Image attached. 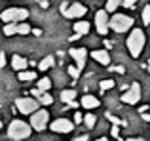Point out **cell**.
Wrapping results in <instances>:
<instances>
[{
    "instance_id": "obj_31",
    "label": "cell",
    "mask_w": 150,
    "mask_h": 141,
    "mask_svg": "<svg viewBox=\"0 0 150 141\" xmlns=\"http://www.w3.org/2000/svg\"><path fill=\"white\" fill-rule=\"evenodd\" d=\"M106 118H108V120H110V122H112V124H116V126H120V118H116V116H112V115H110V113H108V115H106Z\"/></svg>"
},
{
    "instance_id": "obj_10",
    "label": "cell",
    "mask_w": 150,
    "mask_h": 141,
    "mask_svg": "<svg viewBox=\"0 0 150 141\" xmlns=\"http://www.w3.org/2000/svg\"><path fill=\"white\" fill-rule=\"evenodd\" d=\"M108 11L106 10H99L95 14V29L97 33L101 34V36H105L106 33H108Z\"/></svg>"
},
{
    "instance_id": "obj_1",
    "label": "cell",
    "mask_w": 150,
    "mask_h": 141,
    "mask_svg": "<svg viewBox=\"0 0 150 141\" xmlns=\"http://www.w3.org/2000/svg\"><path fill=\"white\" fill-rule=\"evenodd\" d=\"M30 134H33V126L27 124L25 120L15 118L8 124V137L11 141H23V139L30 137Z\"/></svg>"
},
{
    "instance_id": "obj_17",
    "label": "cell",
    "mask_w": 150,
    "mask_h": 141,
    "mask_svg": "<svg viewBox=\"0 0 150 141\" xmlns=\"http://www.w3.org/2000/svg\"><path fill=\"white\" fill-rule=\"evenodd\" d=\"M59 97H61L63 103H72V101L76 99V90H63Z\"/></svg>"
},
{
    "instance_id": "obj_41",
    "label": "cell",
    "mask_w": 150,
    "mask_h": 141,
    "mask_svg": "<svg viewBox=\"0 0 150 141\" xmlns=\"http://www.w3.org/2000/svg\"><path fill=\"white\" fill-rule=\"evenodd\" d=\"M95 141H108L106 137H99V139H95Z\"/></svg>"
},
{
    "instance_id": "obj_36",
    "label": "cell",
    "mask_w": 150,
    "mask_h": 141,
    "mask_svg": "<svg viewBox=\"0 0 150 141\" xmlns=\"http://www.w3.org/2000/svg\"><path fill=\"white\" fill-rule=\"evenodd\" d=\"M33 34H34V36H40L42 31H40V29H33Z\"/></svg>"
},
{
    "instance_id": "obj_11",
    "label": "cell",
    "mask_w": 150,
    "mask_h": 141,
    "mask_svg": "<svg viewBox=\"0 0 150 141\" xmlns=\"http://www.w3.org/2000/svg\"><path fill=\"white\" fill-rule=\"evenodd\" d=\"M86 14H88V8H86L84 4H80V2H72L65 11H63V15H65V17H70V19H80V17H84Z\"/></svg>"
},
{
    "instance_id": "obj_13",
    "label": "cell",
    "mask_w": 150,
    "mask_h": 141,
    "mask_svg": "<svg viewBox=\"0 0 150 141\" xmlns=\"http://www.w3.org/2000/svg\"><path fill=\"white\" fill-rule=\"evenodd\" d=\"M29 67V61L23 56H11V69L13 70H27Z\"/></svg>"
},
{
    "instance_id": "obj_18",
    "label": "cell",
    "mask_w": 150,
    "mask_h": 141,
    "mask_svg": "<svg viewBox=\"0 0 150 141\" xmlns=\"http://www.w3.org/2000/svg\"><path fill=\"white\" fill-rule=\"evenodd\" d=\"M53 63H55V57L53 56H46L44 59L38 63V70H48L50 67H53Z\"/></svg>"
},
{
    "instance_id": "obj_32",
    "label": "cell",
    "mask_w": 150,
    "mask_h": 141,
    "mask_svg": "<svg viewBox=\"0 0 150 141\" xmlns=\"http://www.w3.org/2000/svg\"><path fill=\"white\" fill-rule=\"evenodd\" d=\"M110 70H116L118 74H124V73H125V67H124V65H118V67H112Z\"/></svg>"
},
{
    "instance_id": "obj_42",
    "label": "cell",
    "mask_w": 150,
    "mask_h": 141,
    "mask_svg": "<svg viewBox=\"0 0 150 141\" xmlns=\"http://www.w3.org/2000/svg\"><path fill=\"white\" fill-rule=\"evenodd\" d=\"M148 73H150V61H148Z\"/></svg>"
},
{
    "instance_id": "obj_38",
    "label": "cell",
    "mask_w": 150,
    "mask_h": 141,
    "mask_svg": "<svg viewBox=\"0 0 150 141\" xmlns=\"http://www.w3.org/2000/svg\"><path fill=\"white\" fill-rule=\"evenodd\" d=\"M143 120H146V122H150V115H148V113H143Z\"/></svg>"
},
{
    "instance_id": "obj_27",
    "label": "cell",
    "mask_w": 150,
    "mask_h": 141,
    "mask_svg": "<svg viewBox=\"0 0 150 141\" xmlns=\"http://www.w3.org/2000/svg\"><path fill=\"white\" fill-rule=\"evenodd\" d=\"M67 70H69V74L72 78H78V76H80V69H78L76 65H69V69H67Z\"/></svg>"
},
{
    "instance_id": "obj_29",
    "label": "cell",
    "mask_w": 150,
    "mask_h": 141,
    "mask_svg": "<svg viewBox=\"0 0 150 141\" xmlns=\"http://www.w3.org/2000/svg\"><path fill=\"white\" fill-rule=\"evenodd\" d=\"M110 134H112V137H120V130H118V126L116 124H112V130H110Z\"/></svg>"
},
{
    "instance_id": "obj_33",
    "label": "cell",
    "mask_w": 150,
    "mask_h": 141,
    "mask_svg": "<svg viewBox=\"0 0 150 141\" xmlns=\"http://www.w3.org/2000/svg\"><path fill=\"white\" fill-rule=\"evenodd\" d=\"M30 95H33V97H34V99H38V97H40V95H42V92H40V90H38V88H34V90H33V92H30Z\"/></svg>"
},
{
    "instance_id": "obj_5",
    "label": "cell",
    "mask_w": 150,
    "mask_h": 141,
    "mask_svg": "<svg viewBox=\"0 0 150 141\" xmlns=\"http://www.w3.org/2000/svg\"><path fill=\"white\" fill-rule=\"evenodd\" d=\"M30 126H33L34 132H44L46 128L50 126V113L46 109H38L36 113L30 115Z\"/></svg>"
},
{
    "instance_id": "obj_20",
    "label": "cell",
    "mask_w": 150,
    "mask_h": 141,
    "mask_svg": "<svg viewBox=\"0 0 150 141\" xmlns=\"http://www.w3.org/2000/svg\"><path fill=\"white\" fill-rule=\"evenodd\" d=\"M122 2H124V0H108L106 6H105V10L108 11V14H116V10L122 6Z\"/></svg>"
},
{
    "instance_id": "obj_30",
    "label": "cell",
    "mask_w": 150,
    "mask_h": 141,
    "mask_svg": "<svg viewBox=\"0 0 150 141\" xmlns=\"http://www.w3.org/2000/svg\"><path fill=\"white\" fill-rule=\"evenodd\" d=\"M137 4V0H124V2H122V6L124 8H133Z\"/></svg>"
},
{
    "instance_id": "obj_16",
    "label": "cell",
    "mask_w": 150,
    "mask_h": 141,
    "mask_svg": "<svg viewBox=\"0 0 150 141\" xmlns=\"http://www.w3.org/2000/svg\"><path fill=\"white\" fill-rule=\"evenodd\" d=\"M36 88L40 90L42 93H46V92H50V88H51V78L50 76H42L40 80L36 82Z\"/></svg>"
},
{
    "instance_id": "obj_21",
    "label": "cell",
    "mask_w": 150,
    "mask_h": 141,
    "mask_svg": "<svg viewBox=\"0 0 150 141\" xmlns=\"http://www.w3.org/2000/svg\"><path fill=\"white\" fill-rule=\"evenodd\" d=\"M2 31L6 36H13V34H17V23H6Z\"/></svg>"
},
{
    "instance_id": "obj_37",
    "label": "cell",
    "mask_w": 150,
    "mask_h": 141,
    "mask_svg": "<svg viewBox=\"0 0 150 141\" xmlns=\"http://www.w3.org/2000/svg\"><path fill=\"white\" fill-rule=\"evenodd\" d=\"M125 141H146V139H143V137H129V139H125Z\"/></svg>"
},
{
    "instance_id": "obj_7",
    "label": "cell",
    "mask_w": 150,
    "mask_h": 141,
    "mask_svg": "<svg viewBox=\"0 0 150 141\" xmlns=\"http://www.w3.org/2000/svg\"><path fill=\"white\" fill-rule=\"evenodd\" d=\"M122 101L127 105H135L141 101V86L137 84V82H133V84H129V88L125 90V93L122 95Z\"/></svg>"
},
{
    "instance_id": "obj_23",
    "label": "cell",
    "mask_w": 150,
    "mask_h": 141,
    "mask_svg": "<svg viewBox=\"0 0 150 141\" xmlns=\"http://www.w3.org/2000/svg\"><path fill=\"white\" fill-rule=\"evenodd\" d=\"M84 124L88 126V130H91L93 126L97 124V116L91 115V113H88V115H84Z\"/></svg>"
},
{
    "instance_id": "obj_4",
    "label": "cell",
    "mask_w": 150,
    "mask_h": 141,
    "mask_svg": "<svg viewBox=\"0 0 150 141\" xmlns=\"http://www.w3.org/2000/svg\"><path fill=\"white\" fill-rule=\"evenodd\" d=\"M29 17V10L27 8H6L0 14V19L4 23H23Z\"/></svg>"
},
{
    "instance_id": "obj_28",
    "label": "cell",
    "mask_w": 150,
    "mask_h": 141,
    "mask_svg": "<svg viewBox=\"0 0 150 141\" xmlns=\"http://www.w3.org/2000/svg\"><path fill=\"white\" fill-rule=\"evenodd\" d=\"M74 124H82L84 122V115L82 113H74V120H72Z\"/></svg>"
},
{
    "instance_id": "obj_6",
    "label": "cell",
    "mask_w": 150,
    "mask_h": 141,
    "mask_svg": "<svg viewBox=\"0 0 150 141\" xmlns=\"http://www.w3.org/2000/svg\"><path fill=\"white\" fill-rule=\"evenodd\" d=\"M15 107H17V111L21 113V115L30 116L33 113H36L38 109H40V103H38V99H34V97H17V99H15Z\"/></svg>"
},
{
    "instance_id": "obj_8",
    "label": "cell",
    "mask_w": 150,
    "mask_h": 141,
    "mask_svg": "<svg viewBox=\"0 0 150 141\" xmlns=\"http://www.w3.org/2000/svg\"><path fill=\"white\" fill-rule=\"evenodd\" d=\"M50 130L55 134H70L74 130V122L69 118H57L50 124Z\"/></svg>"
},
{
    "instance_id": "obj_34",
    "label": "cell",
    "mask_w": 150,
    "mask_h": 141,
    "mask_svg": "<svg viewBox=\"0 0 150 141\" xmlns=\"http://www.w3.org/2000/svg\"><path fill=\"white\" fill-rule=\"evenodd\" d=\"M6 65V53H0V67Z\"/></svg>"
},
{
    "instance_id": "obj_12",
    "label": "cell",
    "mask_w": 150,
    "mask_h": 141,
    "mask_svg": "<svg viewBox=\"0 0 150 141\" xmlns=\"http://www.w3.org/2000/svg\"><path fill=\"white\" fill-rule=\"evenodd\" d=\"M89 56H91L97 63H101L103 67H108V65H110V53L106 52V50H93Z\"/></svg>"
},
{
    "instance_id": "obj_19",
    "label": "cell",
    "mask_w": 150,
    "mask_h": 141,
    "mask_svg": "<svg viewBox=\"0 0 150 141\" xmlns=\"http://www.w3.org/2000/svg\"><path fill=\"white\" fill-rule=\"evenodd\" d=\"M17 78L21 82H30V80H34V78H36V73H34V70H19V73H17Z\"/></svg>"
},
{
    "instance_id": "obj_40",
    "label": "cell",
    "mask_w": 150,
    "mask_h": 141,
    "mask_svg": "<svg viewBox=\"0 0 150 141\" xmlns=\"http://www.w3.org/2000/svg\"><path fill=\"white\" fill-rule=\"evenodd\" d=\"M40 4H42V8H44V10H46V8H48V6H50V4H48V0H42V2H40Z\"/></svg>"
},
{
    "instance_id": "obj_14",
    "label": "cell",
    "mask_w": 150,
    "mask_h": 141,
    "mask_svg": "<svg viewBox=\"0 0 150 141\" xmlns=\"http://www.w3.org/2000/svg\"><path fill=\"white\" fill-rule=\"evenodd\" d=\"M80 105L84 109H97L101 105V101L97 99L95 95H84V97H82V101H80Z\"/></svg>"
},
{
    "instance_id": "obj_15",
    "label": "cell",
    "mask_w": 150,
    "mask_h": 141,
    "mask_svg": "<svg viewBox=\"0 0 150 141\" xmlns=\"http://www.w3.org/2000/svg\"><path fill=\"white\" fill-rule=\"evenodd\" d=\"M72 29H74V33L76 34H80V36H84V34H89V29H91V25H89L88 21H76L72 25Z\"/></svg>"
},
{
    "instance_id": "obj_25",
    "label": "cell",
    "mask_w": 150,
    "mask_h": 141,
    "mask_svg": "<svg viewBox=\"0 0 150 141\" xmlns=\"http://www.w3.org/2000/svg\"><path fill=\"white\" fill-rule=\"evenodd\" d=\"M99 88H101V92H106V90L114 88V80H110V78H106V80H101Z\"/></svg>"
},
{
    "instance_id": "obj_2",
    "label": "cell",
    "mask_w": 150,
    "mask_h": 141,
    "mask_svg": "<svg viewBox=\"0 0 150 141\" xmlns=\"http://www.w3.org/2000/svg\"><path fill=\"white\" fill-rule=\"evenodd\" d=\"M144 40H146V38H144V33L141 29L129 31V36H127V40H125V44H127V50H129L133 59H137V57L141 56V52H143V48H144Z\"/></svg>"
},
{
    "instance_id": "obj_26",
    "label": "cell",
    "mask_w": 150,
    "mask_h": 141,
    "mask_svg": "<svg viewBox=\"0 0 150 141\" xmlns=\"http://www.w3.org/2000/svg\"><path fill=\"white\" fill-rule=\"evenodd\" d=\"M143 23L150 25V6H144V10H143Z\"/></svg>"
},
{
    "instance_id": "obj_43",
    "label": "cell",
    "mask_w": 150,
    "mask_h": 141,
    "mask_svg": "<svg viewBox=\"0 0 150 141\" xmlns=\"http://www.w3.org/2000/svg\"><path fill=\"white\" fill-rule=\"evenodd\" d=\"M0 130H2V122H0Z\"/></svg>"
},
{
    "instance_id": "obj_24",
    "label": "cell",
    "mask_w": 150,
    "mask_h": 141,
    "mask_svg": "<svg viewBox=\"0 0 150 141\" xmlns=\"http://www.w3.org/2000/svg\"><path fill=\"white\" fill-rule=\"evenodd\" d=\"M38 103H40V105H44V107H48V105H51V103H53V97H51V93H50V92L42 93V95L38 97Z\"/></svg>"
},
{
    "instance_id": "obj_22",
    "label": "cell",
    "mask_w": 150,
    "mask_h": 141,
    "mask_svg": "<svg viewBox=\"0 0 150 141\" xmlns=\"http://www.w3.org/2000/svg\"><path fill=\"white\" fill-rule=\"evenodd\" d=\"M29 33H33V29H30V25H29L27 21L17 23V34H23V36H27Z\"/></svg>"
},
{
    "instance_id": "obj_9",
    "label": "cell",
    "mask_w": 150,
    "mask_h": 141,
    "mask_svg": "<svg viewBox=\"0 0 150 141\" xmlns=\"http://www.w3.org/2000/svg\"><path fill=\"white\" fill-rule=\"evenodd\" d=\"M69 56L74 59V65L82 70V69L86 67V63H88V56H89V53H88V50H86V48H70L69 50Z\"/></svg>"
},
{
    "instance_id": "obj_35",
    "label": "cell",
    "mask_w": 150,
    "mask_h": 141,
    "mask_svg": "<svg viewBox=\"0 0 150 141\" xmlns=\"http://www.w3.org/2000/svg\"><path fill=\"white\" fill-rule=\"evenodd\" d=\"M72 141H88V135H78V137H74Z\"/></svg>"
},
{
    "instance_id": "obj_39",
    "label": "cell",
    "mask_w": 150,
    "mask_h": 141,
    "mask_svg": "<svg viewBox=\"0 0 150 141\" xmlns=\"http://www.w3.org/2000/svg\"><path fill=\"white\" fill-rule=\"evenodd\" d=\"M78 38H80V34H76V33H74L72 36H70V42H72V40H78Z\"/></svg>"
},
{
    "instance_id": "obj_3",
    "label": "cell",
    "mask_w": 150,
    "mask_h": 141,
    "mask_svg": "<svg viewBox=\"0 0 150 141\" xmlns=\"http://www.w3.org/2000/svg\"><path fill=\"white\" fill-rule=\"evenodd\" d=\"M133 17L125 14H112V17L108 19V29L116 31V33H127L133 29Z\"/></svg>"
}]
</instances>
